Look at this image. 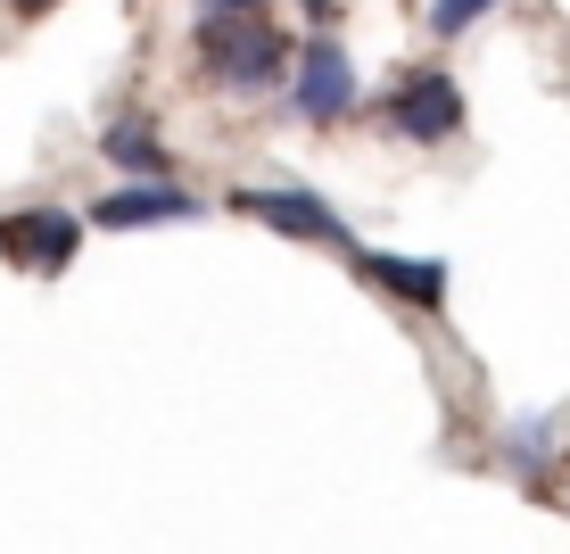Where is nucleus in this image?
Segmentation results:
<instances>
[{
    "label": "nucleus",
    "instance_id": "obj_1",
    "mask_svg": "<svg viewBox=\"0 0 570 554\" xmlns=\"http://www.w3.org/2000/svg\"><path fill=\"white\" fill-rule=\"evenodd\" d=\"M289 33L273 17H199V75L224 100H265L273 84H289Z\"/></svg>",
    "mask_w": 570,
    "mask_h": 554
},
{
    "label": "nucleus",
    "instance_id": "obj_2",
    "mask_svg": "<svg viewBox=\"0 0 570 554\" xmlns=\"http://www.w3.org/2000/svg\"><path fill=\"white\" fill-rule=\"evenodd\" d=\"M289 100H298L306 125H340V116H356L364 84H356V58H347L340 33H306V42L289 50Z\"/></svg>",
    "mask_w": 570,
    "mask_h": 554
},
{
    "label": "nucleus",
    "instance_id": "obj_3",
    "mask_svg": "<svg viewBox=\"0 0 570 554\" xmlns=\"http://www.w3.org/2000/svg\"><path fill=\"white\" fill-rule=\"evenodd\" d=\"M389 133L414 149H439L463 133V84L446 67H405L397 84H389Z\"/></svg>",
    "mask_w": 570,
    "mask_h": 554
},
{
    "label": "nucleus",
    "instance_id": "obj_4",
    "mask_svg": "<svg viewBox=\"0 0 570 554\" xmlns=\"http://www.w3.org/2000/svg\"><path fill=\"white\" fill-rule=\"evenodd\" d=\"M232 207H240V215H257V224H273L282 241L356 249V241H347V215L331 207V200H314L306 183H248V191H232Z\"/></svg>",
    "mask_w": 570,
    "mask_h": 554
},
{
    "label": "nucleus",
    "instance_id": "obj_5",
    "mask_svg": "<svg viewBox=\"0 0 570 554\" xmlns=\"http://www.w3.org/2000/svg\"><path fill=\"white\" fill-rule=\"evenodd\" d=\"M75 249H83L75 207H17V215H0V256L26 265V273H67Z\"/></svg>",
    "mask_w": 570,
    "mask_h": 554
},
{
    "label": "nucleus",
    "instance_id": "obj_6",
    "mask_svg": "<svg viewBox=\"0 0 570 554\" xmlns=\"http://www.w3.org/2000/svg\"><path fill=\"white\" fill-rule=\"evenodd\" d=\"M199 200H190L174 174H149V183H116L108 200H91V224L108 232H149V224H190Z\"/></svg>",
    "mask_w": 570,
    "mask_h": 554
},
{
    "label": "nucleus",
    "instance_id": "obj_7",
    "mask_svg": "<svg viewBox=\"0 0 570 554\" xmlns=\"http://www.w3.org/2000/svg\"><path fill=\"white\" fill-rule=\"evenodd\" d=\"M347 265H356L364 282H381L389 299L422 307V314H439V307H446V265H439V256H389V249H347Z\"/></svg>",
    "mask_w": 570,
    "mask_h": 554
},
{
    "label": "nucleus",
    "instance_id": "obj_8",
    "mask_svg": "<svg viewBox=\"0 0 570 554\" xmlns=\"http://www.w3.org/2000/svg\"><path fill=\"white\" fill-rule=\"evenodd\" d=\"M108 166H125V183H149V174H166V142H157V116H116L100 133Z\"/></svg>",
    "mask_w": 570,
    "mask_h": 554
},
{
    "label": "nucleus",
    "instance_id": "obj_9",
    "mask_svg": "<svg viewBox=\"0 0 570 554\" xmlns=\"http://www.w3.org/2000/svg\"><path fill=\"white\" fill-rule=\"evenodd\" d=\"M554 455H562V422L554 414H513V422H504V464H513L521 480H546Z\"/></svg>",
    "mask_w": 570,
    "mask_h": 554
},
{
    "label": "nucleus",
    "instance_id": "obj_10",
    "mask_svg": "<svg viewBox=\"0 0 570 554\" xmlns=\"http://www.w3.org/2000/svg\"><path fill=\"white\" fill-rule=\"evenodd\" d=\"M488 9H497V0H430V33H439V42H455V33H471Z\"/></svg>",
    "mask_w": 570,
    "mask_h": 554
},
{
    "label": "nucleus",
    "instance_id": "obj_11",
    "mask_svg": "<svg viewBox=\"0 0 570 554\" xmlns=\"http://www.w3.org/2000/svg\"><path fill=\"white\" fill-rule=\"evenodd\" d=\"M199 17H265V0H199Z\"/></svg>",
    "mask_w": 570,
    "mask_h": 554
},
{
    "label": "nucleus",
    "instance_id": "obj_12",
    "mask_svg": "<svg viewBox=\"0 0 570 554\" xmlns=\"http://www.w3.org/2000/svg\"><path fill=\"white\" fill-rule=\"evenodd\" d=\"M0 9H17V17H50L58 0H0Z\"/></svg>",
    "mask_w": 570,
    "mask_h": 554
},
{
    "label": "nucleus",
    "instance_id": "obj_13",
    "mask_svg": "<svg viewBox=\"0 0 570 554\" xmlns=\"http://www.w3.org/2000/svg\"><path fill=\"white\" fill-rule=\"evenodd\" d=\"M298 9L314 17V26H331V9H340V0H298Z\"/></svg>",
    "mask_w": 570,
    "mask_h": 554
}]
</instances>
